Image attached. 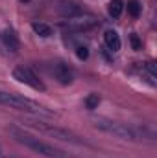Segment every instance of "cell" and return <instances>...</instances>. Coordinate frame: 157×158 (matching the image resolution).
Listing matches in <instances>:
<instances>
[{
    "label": "cell",
    "instance_id": "obj_1",
    "mask_svg": "<svg viewBox=\"0 0 157 158\" xmlns=\"http://www.w3.org/2000/svg\"><path fill=\"white\" fill-rule=\"evenodd\" d=\"M7 131H9V134L13 136L15 142H19L20 145H24V147H28V149L39 153L43 156H48V158H78V156H74V155H69V153H65V151H61V149L50 145V143H46V142H43L41 138L30 134V132H26L24 129H20V127H17V125H9Z\"/></svg>",
    "mask_w": 157,
    "mask_h": 158
},
{
    "label": "cell",
    "instance_id": "obj_2",
    "mask_svg": "<svg viewBox=\"0 0 157 158\" xmlns=\"http://www.w3.org/2000/svg\"><path fill=\"white\" fill-rule=\"evenodd\" d=\"M0 105L11 107V109H17V110H24V112H30V114H37V116H54V112L50 109H46L44 105H41V103L30 99V98H24L20 94L6 92L2 88H0Z\"/></svg>",
    "mask_w": 157,
    "mask_h": 158
},
{
    "label": "cell",
    "instance_id": "obj_3",
    "mask_svg": "<svg viewBox=\"0 0 157 158\" xmlns=\"http://www.w3.org/2000/svg\"><path fill=\"white\" fill-rule=\"evenodd\" d=\"M92 125L107 134H113L117 138H122V140H139V131L128 123H120V121H115V119L109 118H94L92 119Z\"/></svg>",
    "mask_w": 157,
    "mask_h": 158
},
{
    "label": "cell",
    "instance_id": "obj_4",
    "mask_svg": "<svg viewBox=\"0 0 157 158\" xmlns=\"http://www.w3.org/2000/svg\"><path fill=\"white\" fill-rule=\"evenodd\" d=\"M24 123H26V125H30L32 129H37L39 132H44V134H48V136L56 138V140L69 142V143H76V145H85V142H83V140H79V136H76L74 132H70V131H67V129H61V127H56V125H52V123L32 121V119H28V121H24Z\"/></svg>",
    "mask_w": 157,
    "mask_h": 158
},
{
    "label": "cell",
    "instance_id": "obj_5",
    "mask_svg": "<svg viewBox=\"0 0 157 158\" xmlns=\"http://www.w3.org/2000/svg\"><path fill=\"white\" fill-rule=\"evenodd\" d=\"M98 24L96 17L92 15H76V17H70V19H65L61 20L57 26L59 30L63 31H69V33H78V31H87V30H92L94 26Z\"/></svg>",
    "mask_w": 157,
    "mask_h": 158
},
{
    "label": "cell",
    "instance_id": "obj_6",
    "mask_svg": "<svg viewBox=\"0 0 157 158\" xmlns=\"http://www.w3.org/2000/svg\"><path fill=\"white\" fill-rule=\"evenodd\" d=\"M13 79H17L19 83H24V85H28V86H32L34 90H44V85H43V81H41L30 68H26V66H17L15 70H13Z\"/></svg>",
    "mask_w": 157,
    "mask_h": 158
},
{
    "label": "cell",
    "instance_id": "obj_7",
    "mask_svg": "<svg viewBox=\"0 0 157 158\" xmlns=\"http://www.w3.org/2000/svg\"><path fill=\"white\" fill-rule=\"evenodd\" d=\"M54 77L57 79L61 85H70L72 83V79H74V74H72V70L67 66V64H63V63H57V64H54Z\"/></svg>",
    "mask_w": 157,
    "mask_h": 158
},
{
    "label": "cell",
    "instance_id": "obj_8",
    "mask_svg": "<svg viewBox=\"0 0 157 158\" xmlns=\"http://www.w3.org/2000/svg\"><path fill=\"white\" fill-rule=\"evenodd\" d=\"M104 40H105V46H107L111 52H118L120 46H122L120 37H118V33L115 30H107V31L104 33Z\"/></svg>",
    "mask_w": 157,
    "mask_h": 158
},
{
    "label": "cell",
    "instance_id": "obj_9",
    "mask_svg": "<svg viewBox=\"0 0 157 158\" xmlns=\"http://www.w3.org/2000/svg\"><path fill=\"white\" fill-rule=\"evenodd\" d=\"M2 40H4V44H6V48L9 52H17L19 50V39H17V35L11 30H6L2 33Z\"/></svg>",
    "mask_w": 157,
    "mask_h": 158
},
{
    "label": "cell",
    "instance_id": "obj_10",
    "mask_svg": "<svg viewBox=\"0 0 157 158\" xmlns=\"http://www.w3.org/2000/svg\"><path fill=\"white\" fill-rule=\"evenodd\" d=\"M59 13H61L63 17L70 19V17H76V15H81V9H79L78 6H74V4H63V6L59 7Z\"/></svg>",
    "mask_w": 157,
    "mask_h": 158
},
{
    "label": "cell",
    "instance_id": "obj_11",
    "mask_svg": "<svg viewBox=\"0 0 157 158\" xmlns=\"http://www.w3.org/2000/svg\"><path fill=\"white\" fill-rule=\"evenodd\" d=\"M32 30H34L37 35H41V37H50V35H52V28H50L48 24H43V22H34V24H32Z\"/></svg>",
    "mask_w": 157,
    "mask_h": 158
},
{
    "label": "cell",
    "instance_id": "obj_12",
    "mask_svg": "<svg viewBox=\"0 0 157 158\" xmlns=\"http://www.w3.org/2000/svg\"><path fill=\"white\" fill-rule=\"evenodd\" d=\"M142 72L148 76V79H150V83H152V85H155L157 72H155V64H154L152 61H148V63H144V64H142Z\"/></svg>",
    "mask_w": 157,
    "mask_h": 158
},
{
    "label": "cell",
    "instance_id": "obj_13",
    "mask_svg": "<svg viewBox=\"0 0 157 158\" xmlns=\"http://www.w3.org/2000/svg\"><path fill=\"white\" fill-rule=\"evenodd\" d=\"M141 11H142V6H141L139 0H129V2H128V13H129L133 19H137V17L141 15Z\"/></svg>",
    "mask_w": 157,
    "mask_h": 158
},
{
    "label": "cell",
    "instance_id": "obj_14",
    "mask_svg": "<svg viewBox=\"0 0 157 158\" xmlns=\"http://www.w3.org/2000/svg\"><path fill=\"white\" fill-rule=\"evenodd\" d=\"M122 9H124V4H122L120 0H111V4H109V15H111V17L118 19L120 13H122Z\"/></svg>",
    "mask_w": 157,
    "mask_h": 158
},
{
    "label": "cell",
    "instance_id": "obj_15",
    "mask_svg": "<svg viewBox=\"0 0 157 158\" xmlns=\"http://www.w3.org/2000/svg\"><path fill=\"white\" fill-rule=\"evenodd\" d=\"M98 105H100V96H98V94H89V96L85 98V107H87V109L92 110V109H96Z\"/></svg>",
    "mask_w": 157,
    "mask_h": 158
},
{
    "label": "cell",
    "instance_id": "obj_16",
    "mask_svg": "<svg viewBox=\"0 0 157 158\" xmlns=\"http://www.w3.org/2000/svg\"><path fill=\"white\" fill-rule=\"evenodd\" d=\"M76 55H78V59H87L89 57V48L87 46H78L76 48Z\"/></svg>",
    "mask_w": 157,
    "mask_h": 158
},
{
    "label": "cell",
    "instance_id": "obj_17",
    "mask_svg": "<svg viewBox=\"0 0 157 158\" xmlns=\"http://www.w3.org/2000/svg\"><path fill=\"white\" fill-rule=\"evenodd\" d=\"M129 40H131V46H133V50H141V48H142V44H141L139 37H137V33H131Z\"/></svg>",
    "mask_w": 157,
    "mask_h": 158
},
{
    "label": "cell",
    "instance_id": "obj_18",
    "mask_svg": "<svg viewBox=\"0 0 157 158\" xmlns=\"http://www.w3.org/2000/svg\"><path fill=\"white\" fill-rule=\"evenodd\" d=\"M20 2H30V0H20Z\"/></svg>",
    "mask_w": 157,
    "mask_h": 158
}]
</instances>
